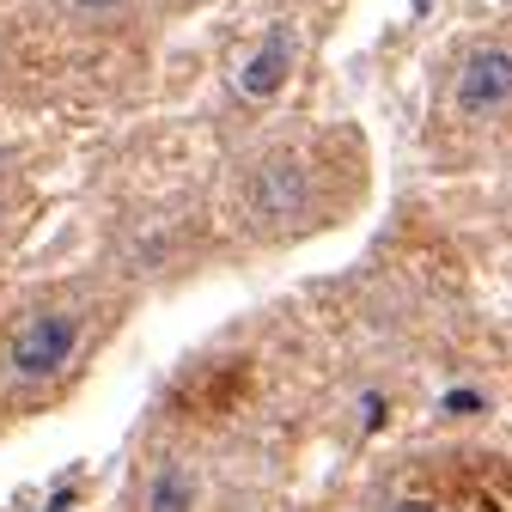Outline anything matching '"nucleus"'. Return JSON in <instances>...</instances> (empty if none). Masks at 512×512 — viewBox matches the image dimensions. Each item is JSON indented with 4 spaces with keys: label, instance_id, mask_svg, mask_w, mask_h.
I'll return each mask as SVG.
<instances>
[{
    "label": "nucleus",
    "instance_id": "1",
    "mask_svg": "<svg viewBox=\"0 0 512 512\" xmlns=\"http://www.w3.org/2000/svg\"><path fill=\"white\" fill-rule=\"evenodd\" d=\"M250 214L263 220V226H287L305 202H311V177H305V165L299 159H287V153H275V159H263L250 171Z\"/></svg>",
    "mask_w": 512,
    "mask_h": 512
},
{
    "label": "nucleus",
    "instance_id": "2",
    "mask_svg": "<svg viewBox=\"0 0 512 512\" xmlns=\"http://www.w3.org/2000/svg\"><path fill=\"white\" fill-rule=\"evenodd\" d=\"M74 342H80V317H68V311L31 317V324L13 336V372L19 378H55L61 366H68Z\"/></svg>",
    "mask_w": 512,
    "mask_h": 512
},
{
    "label": "nucleus",
    "instance_id": "3",
    "mask_svg": "<svg viewBox=\"0 0 512 512\" xmlns=\"http://www.w3.org/2000/svg\"><path fill=\"white\" fill-rule=\"evenodd\" d=\"M506 98H512V55L500 43H488V49H476L464 61V74H458V110L464 116H500Z\"/></svg>",
    "mask_w": 512,
    "mask_h": 512
},
{
    "label": "nucleus",
    "instance_id": "4",
    "mask_svg": "<svg viewBox=\"0 0 512 512\" xmlns=\"http://www.w3.org/2000/svg\"><path fill=\"white\" fill-rule=\"evenodd\" d=\"M287 68H293V31H287V25H275V31L263 37V49L244 61L238 92H244V98H275V92H281V80H287Z\"/></svg>",
    "mask_w": 512,
    "mask_h": 512
},
{
    "label": "nucleus",
    "instance_id": "5",
    "mask_svg": "<svg viewBox=\"0 0 512 512\" xmlns=\"http://www.w3.org/2000/svg\"><path fill=\"white\" fill-rule=\"evenodd\" d=\"M147 512H196V476L189 470H159L153 488H147Z\"/></svg>",
    "mask_w": 512,
    "mask_h": 512
},
{
    "label": "nucleus",
    "instance_id": "6",
    "mask_svg": "<svg viewBox=\"0 0 512 512\" xmlns=\"http://www.w3.org/2000/svg\"><path fill=\"white\" fill-rule=\"evenodd\" d=\"M445 409H458V415H476V409H482V397H476V391H452V397H445Z\"/></svg>",
    "mask_w": 512,
    "mask_h": 512
},
{
    "label": "nucleus",
    "instance_id": "7",
    "mask_svg": "<svg viewBox=\"0 0 512 512\" xmlns=\"http://www.w3.org/2000/svg\"><path fill=\"white\" fill-rule=\"evenodd\" d=\"M80 13H110V7H122V0H74Z\"/></svg>",
    "mask_w": 512,
    "mask_h": 512
},
{
    "label": "nucleus",
    "instance_id": "8",
    "mask_svg": "<svg viewBox=\"0 0 512 512\" xmlns=\"http://www.w3.org/2000/svg\"><path fill=\"white\" fill-rule=\"evenodd\" d=\"M68 500H74V494H68V488H61V494H55V500H49L43 512H68Z\"/></svg>",
    "mask_w": 512,
    "mask_h": 512
},
{
    "label": "nucleus",
    "instance_id": "9",
    "mask_svg": "<svg viewBox=\"0 0 512 512\" xmlns=\"http://www.w3.org/2000/svg\"><path fill=\"white\" fill-rule=\"evenodd\" d=\"M391 512H433V506H421V500H403V506H391Z\"/></svg>",
    "mask_w": 512,
    "mask_h": 512
}]
</instances>
